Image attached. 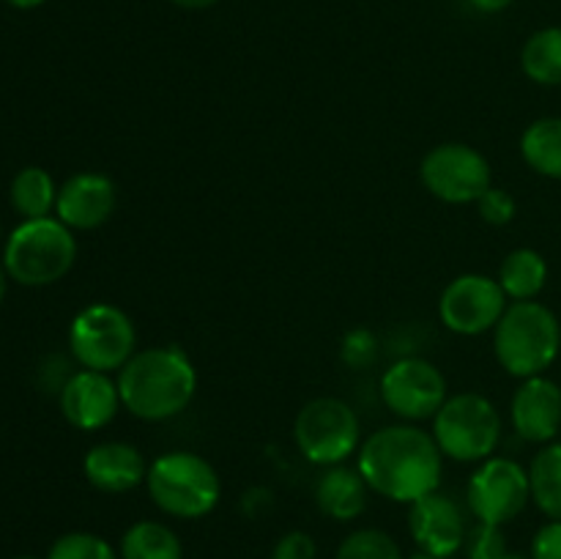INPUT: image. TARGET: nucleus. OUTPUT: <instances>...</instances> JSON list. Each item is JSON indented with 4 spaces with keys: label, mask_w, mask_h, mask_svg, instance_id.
Segmentation results:
<instances>
[{
    "label": "nucleus",
    "mask_w": 561,
    "mask_h": 559,
    "mask_svg": "<svg viewBox=\"0 0 561 559\" xmlns=\"http://www.w3.org/2000/svg\"><path fill=\"white\" fill-rule=\"evenodd\" d=\"M118 190L104 173H75L58 186L55 217L71 230H96L113 217Z\"/></svg>",
    "instance_id": "obj_15"
},
{
    "label": "nucleus",
    "mask_w": 561,
    "mask_h": 559,
    "mask_svg": "<svg viewBox=\"0 0 561 559\" xmlns=\"http://www.w3.org/2000/svg\"><path fill=\"white\" fill-rule=\"evenodd\" d=\"M510 307L507 294L496 277L488 274H460L438 299V318L444 327L463 338L493 332Z\"/></svg>",
    "instance_id": "obj_12"
},
{
    "label": "nucleus",
    "mask_w": 561,
    "mask_h": 559,
    "mask_svg": "<svg viewBox=\"0 0 561 559\" xmlns=\"http://www.w3.org/2000/svg\"><path fill=\"white\" fill-rule=\"evenodd\" d=\"M463 551L469 559H504L510 554L507 537H504L502 526L482 524V521H477L474 526H469Z\"/></svg>",
    "instance_id": "obj_27"
},
{
    "label": "nucleus",
    "mask_w": 561,
    "mask_h": 559,
    "mask_svg": "<svg viewBox=\"0 0 561 559\" xmlns=\"http://www.w3.org/2000/svg\"><path fill=\"white\" fill-rule=\"evenodd\" d=\"M11 206L22 219H42L55 212L58 184L44 168H22L11 181Z\"/></svg>",
    "instance_id": "obj_22"
},
{
    "label": "nucleus",
    "mask_w": 561,
    "mask_h": 559,
    "mask_svg": "<svg viewBox=\"0 0 561 559\" xmlns=\"http://www.w3.org/2000/svg\"><path fill=\"white\" fill-rule=\"evenodd\" d=\"M370 486L356 466H327L316 482V504L327 518L348 524L367 510Z\"/></svg>",
    "instance_id": "obj_18"
},
{
    "label": "nucleus",
    "mask_w": 561,
    "mask_h": 559,
    "mask_svg": "<svg viewBox=\"0 0 561 559\" xmlns=\"http://www.w3.org/2000/svg\"><path fill=\"white\" fill-rule=\"evenodd\" d=\"M378 356V338L370 332V329L359 327L345 332L343 343H340V360H343L345 367L351 370H365L376 362Z\"/></svg>",
    "instance_id": "obj_28"
},
{
    "label": "nucleus",
    "mask_w": 561,
    "mask_h": 559,
    "mask_svg": "<svg viewBox=\"0 0 561 559\" xmlns=\"http://www.w3.org/2000/svg\"><path fill=\"white\" fill-rule=\"evenodd\" d=\"M409 507V529L420 551L433 557H455L463 548L469 524L463 507L453 497L433 491Z\"/></svg>",
    "instance_id": "obj_14"
},
{
    "label": "nucleus",
    "mask_w": 561,
    "mask_h": 559,
    "mask_svg": "<svg viewBox=\"0 0 561 559\" xmlns=\"http://www.w3.org/2000/svg\"><path fill=\"white\" fill-rule=\"evenodd\" d=\"M294 438L310 464H345L362 447V425L343 398L321 395L307 400L294 420Z\"/></svg>",
    "instance_id": "obj_8"
},
{
    "label": "nucleus",
    "mask_w": 561,
    "mask_h": 559,
    "mask_svg": "<svg viewBox=\"0 0 561 559\" xmlns=\"http://www.w3.org/2000/svg\"><path fill=\"white\" fill-rule=\"evenodd\" d=\"M420 179L436 201L477 203L491 184V162L469 142H438L422 157Z\"/></svg>",
    "instance_id": "obj_10"
},
{
    "label": "nucleus",
    "mask_w": 561,
    "mask_h": 559,
    "mask_svg": "<svg viewBox=\"0 0 561 559\" xmlns=\"http://www.w3.org/2000/svg\"><path fill=\"white\" fill-rule=\"evenodd\" d=\"M44 559H121L104 537L93 532H66L49 546Z\"/></svg>",
    "instance_id": "obj_26"
},
{
    "label": "nucleus",
    "mask_w": 561,
    "mask_h": 559,
    "mask_svg": "<svg viewBox=\"0 0 561 559\" xmlns=\"http://www.w3.org/2000/svg\"><path fill=\"white\" fill-rule=\"evenodd\" d=\"M520 157L535 173L561 181V115H546L526 126Z\"/></svg>",
    "instance_id": "obj_21"
},
{
    "label": "nucleus",
    "mask_w": 561,
    "mask_h": 559,
    "mask_svg": "<svg viewBox=\"0 0 561 559\" xmlns=\"http://www.w3.org/2000/svg\"><path fill=\"white\" fill-rule=\"evenodd\" d=\"M411 559H453V557H433V554H425V551H416Z\"/></svg>",
    "instance_id": "obj_37"
},
{
    "label": "nucleus",
    "mask_w": 561,
    "mask_h": 559,
    "mask_svg": "<svg viewBox=\"0 0 561 559\" xmlns=\"http://www.w3.org/2000/svg\"><path fill=\"white\" fill-rule=\"evenodd\" d=\"M16 559H36V557H16Z\"/></svg>",
    "instance_id": "obj_39"
},
{
    "label": "nucleus",
    "mask_w": 561,
    "mask_h": 559,
    "mask_svg": "<svg viewBox=\"0 0 561 559\" xmlns=\"http://www.w3.org/2000/svg\"><path fill=\"white\" fill-rule=\"evenodd\" d=\"M69 349L85 370L118 373L137 351L135 321L113 301H93L71 321Z\"/></svg>",
    "instance_id": "obj_7"
},
{
    "label": "nucleus",
    "mask_w": 561,
    "mask_h": 559,
    "mask_svg": "<svg viewBox=\"0 0 561 559\" xmlns=\"http://www.w3.org/2000/svg\"><path fill=\"white\" fill-rule=\"evenodd\" d=\"M474 206L488 225H499V228L513 223L515 214H518V203H515V197L510 195L507 190H502V186H488Z\"/></svg>",
    "instance_id": "obj_29"
},
{
    "label": "nucleus",
    "mask_w": 561,
    "mask_h": 559,
    "mask_svg": "<svg viewBox=\"0 0 561 559\" xmlns=\"http://www.w3.org/2000/svg\"><path fill=\"white\" fill-rule=\"evenodd\" d=\"M173 5H179V9H186V11H203V9H211L217 0H170Z\"/></svg>",
    "instance_id": "obj_34"
},
{
    "label": "nucleus",
    "mask_w": 561,
    "mask_h": 559,
    "mask_svg": "<svg viewBox=\"0 0 561 559\" xmlns=\"http://www.w3.org/2000/svg\"><path fill=\"white\" fill-rule=\"evenodd\" d=\"M85 480L102 493H126L142 486L148 477V460L129 442L93 444L82 460Z\"/></svg>",
    "instance_id": "obj_17"
},
{
    "label": "nucleus",
    "mask_w": 561,
    "mask_h": 559,
    "mask_svg": "<svg viewBox=\"0 0 561 559\" xmlns=\"http://www.w3.org/2000/svg\"><path fill=\"white\" fill-rule=\"evenodd\" d=\"M118 381L110 378V373L99 370H77L60 387V411L66 422L77 431H102L115 420L121 409Z\"/></svg>",
    "instance_id": "obj_13"
},
{
    "label": "nucleus",
    "mask_w": 561,
    "mask_h": 559,
    "mask_svg": "<svg viewBox=\"0 0 561 559\" xmlns=\"http://www.w3.org/2000/svg\"><path fill=\"white\" fill-rule=\"evenodd\" d=\"M272 502L274 499L266 488H250V491L244 493V502H241V507H244V513L250 515V518H257V515H263L268 507H272Z\"/></svg>",
    "instance_id": "obj_32"
},
{
    "label": "nucleus",
    "mask_w": 561,
    "mask_h": 559,
    "mask_svg": "<svg viewBox=\"0 0 561 559\" xmlns=\"http://www.w3.org/2000/svg\"><path fill=\"white\" fill-rule=\"evenodd\" d=\"M115 381L124 409L146 422L173 420L190 409L197 392V370L181 345L135 351Z\"/></svg>",
    "instance_id": "obj_2"
},
{
    "label": "nucleus",
    "mask_w": 561,
    "mask_h": 559,
    "mask_svg": "<svg viewBox=\"0 0 561 559\" xmlns=\"http://www.w3.org/2000/svg\"><path fill=\"white\" fill-rule=\"evenodd\" d=\"M520 69L537 85H561V27H542L526 38L520 49Z\"/></svg>",
    "instance_id": "obj_23"
},
{
    "label": "nucleus",
    "mask_w": 561,
    "mask_h": 559,
    "mask_svg": "<svg viewBox=\"0 0 561 559\" xmlns=\"http://www.w3.org/2000/svg\"><path fill=\"white\" fill-rule=\"evenodd\" d=\"M334 559H405L398 540L376 526H362L343 537Z\"/></svg>",
    "instance_id": "obj_25"
},
{
    "label": "nucleus",
    "mask_w": 561,
    "mask_h": 559,
    "mask_svg": "<svg viewBox=\"0 0 561 559\" xmlns=\"http://www.w3.org/2000/svg\"><path fill=\"white\" fill-rule=\"evenodd\" d=\"M529 559H561V521H548L537 529Z\"/></svg>",
    "instance_id": "obj_31"
},
{
    "label": "nucleus",
    "mask_w": 561,
    "mask_h": 559,
    "mask_svg": "<svg viewBox=\"0 0 561 559\" xmlns=\"http://www.w3.org/2000/svg\"><path fill=\"white\" fill-rule=\"evenodd\" d=\"M121 559H184V546L175 535L173 526L162 521L142 518L135 521L129 529L121 535L118 543Z\"/></svg>",
    "instance_id": "obj_20"
},
{
    "label": "nucleus",
    "mask_w": 561,
    "mask_h": 559,
    "mask_svg": "<svg viewBox=\"0 0 561 559\" xmlns=\"http://www.w3.org/2000/svg\"><path fill=\"white\" fill-rule=\"evenodd\" d=\"M146 488L164 515L179 521L206 518L222 497V480L211 460L190 449L162 453L148 464Z\"/></svg>",
    "instance_id": "obj_4"
},
{
    "label": "nucleus",
    "mask_w": 561,
    "mask_h": 559,
    "mask_svg": "<svg viewBox=\"0 0 561 559\" xmlns=\"http://www.w3.org/2000/svg\"><path fill=\"white\" fill-rule=\"evenodd\" d=\"M272 559H318L316 537L301 529H290L274 543Z\"/></svg>",
    "instance_id": "obj_30"
},
{
    "label": "nucleus",
    "mask_w": 561,
    "mask_h": 559,
    "mask_svg": "<svg viewBox=\"0 0 561 559\" xmlns=\"http://www.w3.org/2000/svg\"><path fill=\"white\" fill-rule=\"evenodd\" d=\"M510 417L524 442L551 444L561 431V387L548 376L524 378L510 403Z\"/></svg>",
    "instance_id": "obj_16"
},
{
    "label": "nucleus",
    "mask_w": 561,
    "mask_h": 559,
    "mask_svg": "<svg viewBox=\"0 0 561 559\" xmlns=\"http://www.w3.org/2000/svg\"><path fill=\"white\" fill-rule=\"evenodd\" d=\"M5 288H9V272H5V266L0 263V301H3Z\"/></svg>",
    "instance_id": "obj_36"
},
{
    "label": "nucleus",
    "mask_w": 561,
    "mask_h": 559,
    "mask_svg": "<svg viewBox=\"0 0 561 559\" xmlns=\"http://www.w3.org/2000/svg\"><path fill=\"white\" fill-rule=\"evenodd\" d=\"M504 559H526V557H518V554H507V557Z\"/></svg>",
    "instance_id": "obj_38"
},
{
    "label": "nucleus",
    "mask_w": 561,
    "mask_h": 559,
    "mask_svg": "<svg viewBox=\"0 0 561 559\" xmlns=\"http://www.w3.org/2000/svg\"><path fill=\"white\" fill-rule=\"evenodd\" d=\"M531 502L551 521H561V442H551L531 458Z\"/></svg>",
    "instance_id": "obj_24"
},
{
    "label": "nucleus",
    "mask_w": 561,
    "mask_h": 559,
    "mask_svg": "<svg viewBox=\"0 0 561 559\" xmlns=\"http://www.w3.org/2000/svg\"><path fill=\"white\" fill-rule=\"evenodd\" d=\"M447 378L422 356H403L381 376V400L403 422L433 420L447 403Z\"/></svg>",
    "instance_id": "obj_11"
},
{
    "label": "nucleus",
    "mask_w": 561,
    "mask_h": 559,
    "mask_svg": "<svg viewBox=\"0 0 561 559\" xmlns=\"http://www.w3.org/2000/svg\"><path fill=\"white\" fill-rule=\"evenodd\" d=\"M529 502V469L504 455H491V458L480 460L466 486V504L482 524H510L524 513Z\"/></svg>",
    "instance_id": "obj_9"
},
{
    "label": "nucleus",
    "mask_w": 561,
    "mask_h": 559,
    "mask_svg": "<svg viewBox=\"0 0 561 559\" xmlns=\"http://www.w3.org/2000/svg\"><path fill=\"white\" fill-rule=\"evenodd\" d=\"M9 5H14V9H38L42 3H47V0H5Z\"/></svg>",
    "instance_id": "obj_35"
},
{
    "label": "nucleus",
    "mask_w": 561,
    "mask_h": 559,
    "mask_svg": "<svg viewBox=\"0 0 561 559\" xmlns=\"http://www.w3.org/2000/svg\"><path fill=\"white\" fill-rule=\"evenodd\" d=\"M356 469L373 493L400 504L420 502L438 491L444 471V453L433 433L414 422L378 427L359 447Z\"/></svg>",
    "instance_id": "obj_1"
},
{
    "label": "nucleus",
    "mask_w": 561,
    "mask_h": 559,
    "mask_svg": "<svg viewBox=\"0 0 561 559\" xmlns=\"http://www.w3.org/2000/svg\"><path fill=\"white\" fill-rule=\"evenodd\" d=\"M496 280L510 301H531L546 288L548 263L531 247H518V250L507 252V258L499 266Z\"/></svg>",
    "instance_id": "obj_19"
},
{
    "label": "nucleus",
    "mask_w": 561,
    "mask_h": 559,
    "mask_svg": "<svg viewBox=\"0 0 561 559\" xmlns=\"http://www.w3.org/2000/svg\"><path fill=\"white\" fill-rule=\"evenodd\" d=\"M77 261L75 230L58 217L22 219L11 230L3 250V266L20 285L42 288L64 280Z\"/></svg>",
    "instance_id": "obj_5"
},
{
    "label": "nucleus",
    "mask_w": 561,
    "mask_h": 559,
    "mask_svg": "<svg viewBox=\"0 0 561 559\" xmlns=\"http://www.w3.org/2000/svg\"><path fill=\"white\" fill-rule=\"evenodd\" d=\"M561 349V323L557 312L542 301H510L502 321L493 329V351L510 376H542L557 362Z\"/></svg>",
    "instance_id": "obj_3"
},
{
    "label": "nucleus",
    "mask_w": 561,
    "mask_h": 559,
    "mask_svg": "<svg viewBox=\"0 0 561 559\" xmlns=\"http://www.w3.org/2000/svg\"><path fill=\"white\" fill-rule=\"evenodd\" d=\"M433 438L444 458L480 464L491 458L502 442V414L485 395L458 392L433 417Z\"/></svg>",
    "instance_id": "obj_6"
},
{
    "label": "nucleus",
    "mask_w": 561,
    "mask_h": 559,
    "mask_svg": "<svg viewBox=\"0 0 561 559\" xmlns=\"http://www.w3.org/2000/svg\"><path fill=\"white\" fill-rule=\"evenodd\" d=\"M469 3L474 5L480 14H499V11H504L513 5V0H469Z\"/></svg>",
    "instance_id": "obj_33"
}]
</instances>
